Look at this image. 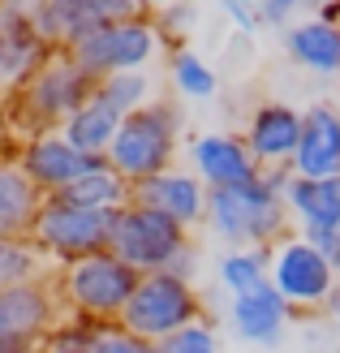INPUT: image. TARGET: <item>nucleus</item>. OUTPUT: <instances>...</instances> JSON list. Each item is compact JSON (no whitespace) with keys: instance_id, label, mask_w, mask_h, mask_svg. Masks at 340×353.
Listing matches in <instances>:
<instances>
[{"instance_id":"nucleus-19","label":"nucleus","mask_w":340,"mask_h":353,"mask_svg":"<svg viewBox=\"0 0 340 353\" xmlns=\"http://www.w3.org/2000/svg\"><path fill=\"white\" fill-rule=\"evenodd\" d=\"M284 203H289V216L297 220L301 237H323L340 228V176H293Z\"/></svg>"},{"instance_id":"nucleus-1","label":"nucleus","mask_w":340,"mask_h":353,"mask_svg":"<svg viewBox=\"0 0 340 353\" xmlns=\"http://www.w3.org/2000/svg\"><path fill=\"white\" fill-rule=\"evenodd\" d=\"M91 95H95V78L74 61V52L57 48V52H52V57L9 95L17 134H22V138H34V134L65 130V121L74 117Z\"/></svg>"},{"instance_id":"nucleus-25","label":"nucleus","mask_w":340,"mask_h":353,"mask_svg":"<svg viewBox=\"0 0 340 353\" xmlns=\"http://www.w3.org/2000/svg\"><path fill=\"white\" fill-rule=\"evenodd\" d=\"M95 99H103L112 112L130 117L138 108H147V103H155V78L147 74V69H130V74H108L95 82Z\"/></svg>"},{"instance_id":"nucleus-34","label":"nucleus","mask_w":340,"mask_h":353,"mask_svg":"<svg viewBox=\"0 0 340 353\" xmlns=\"http://www.w3.org/2000/svg\"><path fill=\"white\" fill-rule=\"evenodd\" d=\"M314 245L328 254V263H332V272L340 276V228H332V233H323V237H314Z\"/></svg>"},{"instance_id":"nucleus-33","label":"nucleus","mask_w":340,"mask_h":353,"mask_svg":"<svg viewBox=\"0 0 340 353\" xmlns=\"http://www.w3.org/2000/svg\"><path fill=\"white\" fill-rule=\"evenodd\" d=\"M164 272H172V276H181V280H190V285H194V276H199V250H194V245H186V250L177 254Z\"/></svg>"},{"instance_id":"nucleus-14","label":"nucleus","mask_w":340,"mask_h":353,"mask_svg":"<svg viewBox=\"0 0 340 353\" xmlns=\"http://www.w3.org/2000/svg\"><path fill=\"white\" fill-rule=\"evenodd\" d=\"M301 143V112L289 103H259L246 125V147L259 168H293Z\"/></svg>"},{"instance_id":"nucleus-28","label":"nucleus","mask_w":340,"mask_h":353,"mask_svg":"<svg viewBox=\"0 0 340 353\" xmlns=\"http://www.w3.org/2000/svg\"><path fill=\"white\" fill-rule=\"evenodd\" d=\"M91 353H159V345L147 341V336H134V332L121 327V323H99Z\"/></svg>"},{"instance_id":"nucleus-24","label":"nucleus","mask_w":340,"mask_h":353,"mask_svg":"<svg viewBox=\"0 0 340 353\" xmlns=\"http://www.w3.org/2000/svg\"><path fill=\"white\" fill-rule=\"evenodd\" d=\"M216 276H220V285L232 297L250 293V289H263L267 280H272V250H259V245H232L228 254H220Z\"/></svg>"},{"instance_id":"nucleus-36","label":"nucleus","mask_w":340,"mask_h":353,"mask_svg":"<svg viewBox=\"0 0 340 353\" xmlns=\"http://www.w3.org/2000/svg\"><path fill=\"white\" fill-rule=\"evenodd\" d=\"M130 5H134L138 13H151V9H164L168 0H130Z\"/></svg>"},{"instance_id":"nucleus-35","label":"nucleus","mask_w":340,"mask_h":353,"mask_svg":"<svg viewBox=\"0 0 340 353\" xmlns=\"http://www.w3.org/2000/svg\"><path fill=\"white\" fill-rule=\"evenodd\" d=\"M43 341H13V345H0V353H39Z\"/></svg>"},{"instance_id":"nucleus-16","label":"nucleus","mask_w":340,"mask_h":353,"mask_svg":"<svg viewBox=\"0 0 340 353\" xmlns=\"http://www.w3.org/2000/svg\"><path fill=\"white\" fill-rule=\"evenodd\" d=\"M289 302L280 297V289L267 280L263 289H250V293H237L228 302V323L232 332L246 341V345H254V349H272L280 345L284 336V327H289Z\"/></svg>"},{"instance_id":"nucleus-9","label":"nucleus","mask_w":340,"mask_h":353,"mask_svg":"<svg viewBox=\"0 0 340 353\" xmlns=\"http://www.w3.org/2000/svg\"><path fill=\"white\" fill-rule=\"evenodd\" d=\"M272 285L289 306H328L336 293V272L328 254L297 233L272 250Z\"/></svg>"},{"instance_id":"nucleus-32","label":"nucleus","mask_w":340,"mask_h":353,"mask_svg":"<svg viewBox=\"0 0 340 353\" xmlns=\"http://www.w3.org/2000/svg\"><path fill=\"white\" fill-rule=\"evenodd\" d=\"M224 9H228V17L237 22L241 30H259L263 22H259V5H241V0H224Z\"/></svg>"},{"instance_id":"nucleus-27","label":"nucleus","mask_w":340,"mask_h":353,"mask_svg":"<svg viewBox=\"0 0 340 353\" xmlns=\"http://www.w3.org/2000/svg\"><path fill=\"white\" fill-rule=\"evenodd\" d=\"M95 332H99V319H86V314H65L43 336L39 353H91L95 349Z\"/></svg>"},{"instance_id":"nucleus-21","label":"nucleus","mask_w":340,"mask_h":353,"mask_svg":"<svg viewBox=\"0 0 340 353\" xmlns=\"http://www.w3.org/2000/svg\"><path fill=\"white\" fill-rule=\"evenodd\" d=\"M43 199L48 194L22 172L17 160L0 164V237H30Z\"/></svg>"},{"instance_id":"nucleus-11","label":"nucleus","mask_w":340,"mask_h":353,"mask_svg":"<svg viewBox=\"0 0 340 353\" xmlns=\"http://www.w3.org/2000/svg\"><path fill=\"white\" fill-rule=\"evenodd\" d=\"M57 323H61L57 280H30V285H5L0 289V345L43 341Z\"/></svg>"},{"instance_id":"nucleus-38","label":"nucleus","mask_w":340,"mask_h":353,"mask_svg":"<svg viewBox=\"0 0 340 353\" xmlns=\"http://www.w3.org/2000/svg\"><path fill=\"white\" fill-rule=\"evenodd\" d=\"M328 306H332V314H336V327H340V285H336V293H332V302H328Z\"/></svg>"},{"instance_id":"nucleus-29","label":"nucleus","mask_w":340,"mask_h":353,"mask_svg":"<svg viewBox=\"0 0 340 353\" xmlns=\"http://www.w3.org/2000/svg\"><path fill=\"white\" fill-rule=\"evenodd\" d=\"M159 353H220V341L207 323H190L181 332H172L168 341H159Z\"/></svg>"},{"instance_id":"nucleus-7","label":"nucleus","mask_w":340,"mask_h":353,"mask_svg":"<svg viewBox=\"0 0 340 353\" xmlns=\"http://www.w3.org/2000/svg\"><path fill=\"white\" fill-rule=\"evenodd\" d=\"M190 323H203V297L190 280L172 272H151L138 280V293L130 297V306L121 314V327H130L134 336L147 341H168L172 332H181Z\"/></svg>"},{"instance_id":"nucleus-26","label":"nucleus","mask_w":340,"mask_h":353,"mask_svg":"<svg viewBox=\"0 0 340 353\" xmlns=\"http://www.w3.org/2000/svg\"><path fill=\"white\" fill-rule=\"evenodd\" d=\"M216 86H220L216 69H211L199 52L181 48L172 57V91L177 95H186V99H211V95H216Z\"/></svg>"},{"instance_id":"nucleus-31","label":"nucleus","mask_w":340,"mask_h":353,"mask_svg":"<svg viewBox=\"0 0 340 353\" xmlns=\"http://www.w3.org/2000/svg\"><path fill=\"white\" fill-rule=\"evenodd\" d=\"M310 0H263L259 5V22L263 26H289L297 9H306Z\"/></svg>"},{"instance_id":"nucleus-37","label":"nucleus","mask_w":340,"mask_h":353,"mask_svg":"<svg viewBox=\"0 0 340 353\" xmlns=\"http://www.w3.org/2000/svg\"><path fill=\"white\" fill-rule=\"evenodd\" d=\"M319 17H328L332 26H340V0H336V5H323V9H319Z\"/></svg>"},{"instance_id":"nucleus-17","label":"nucleus","mask_w":340,"mask_h":353,"mask_svg":"<svg viewBox=\"0 0 340 353\" xmlns=\"http://www.w3.org/2000/svg\"><path fill=\"white\" fill-rule=\"evenodd\" d=\"M293 176H340V112L328 103H314L301 112Z\"/></svg>"},{"instance_id":"nucleus-5","label":"nucleus","mask_w":340,"mask_h":353,"mask_svg":"<svg viewBox=\"0 0 340 353\" xmlns=\"http://www.w3.org/2000/svg\"><path fill=\"white\" fill-rule=\"evenodd\" d=\"M138 280H142V272H134L112 250L78 259L69 268H57L61 302L74 306V314H86V319H99V323H121L130 297L138 293Z\"/></svg>"},{"instance_id":"nucleus-30","label":"nucleus","mask_w":340,"mask_h":353,"mask_svg":"<svg viewBox=\"0 0 340 353\" xmlns=\"http://www.w3.org/2000/svg\"><path fill=\"white\" fill-rule=\"evenodd\" d=\"M17 151H22V134H17V121H13L9 91H0V164L17 160Z\"/></svg>"},{"instance_id":"nucleus-13","label":"nucleus","mask_w":340,"mask_h":353,"mask_svg":"<svg viewBox=\"0 0 340 353\" xmlns=\"http://www.w3.org/2000/svg\"><path fill=\"white\" fill-rule=\"evenodd\" d=\"M17 164H22V172L30 176L34 185H39L43 194H61L65 185H74L82 172L99 168L103 160L99 155H86L78 151L61 130L52 134H34V138H22V151H17Z\"/></svg>"},{"instance_id":"nucleus-20","label":"nucleus","mask_w":340,"mask_h":353,"mask_svg":"<svg viewBox=\"0 0 340 353\" xmlns=\"http://www.w3.org/2000/svg\"><path fill=\"white\" fill-rule=\"evenodd\" d=\"M284 52L289 61L310 69V74H340V26H332L328 17H301L284 34Z\"/></svg>"},{"instance_id":"nucleus-12","label":"nucleus","mask_w":340,"mask_h":353,"mask_svg":"<svg viewBox=\"0 0 340 353\" xmlns=\"http://www.w3.org/2000/svg\"><path fill=\"white\" fill-rule=\"evenodd\" d=\"M52 48L43 39V30L34 26V13L26 0H13V5H0V91H17L34 69H39Z\"/></svg>"},{"instance_id":"nucleus-41","label":"nucleus","mask_w":340,"mask_h":353,"mask_svg":"<svg viewBox=\"0 0 340 353\" xmlns=\"http://www.w3.org/2000/svg\"><path fill=\"white\" fill-rule=\"evenodd\" d=\"M0 5H13V0H0Z\"/></svg>"},{"instance_id":"nucleus-40","label":"nucleus","mask_w":340,"mask_h":353,"mask_svg":"<svg viewBox=\"0 0 340 353\" xmlns=\"http://www.w3.org/2000/svg\"><path fill=\"white\" fill-rule=\"evenodd\" d=\"M241 5H263V0H241Z\"/></svg>"},{"instance_id":"nucleus-8","label":"nucleus","mask_w":340,"mask_h":353,"mask_svg":"<svg viewBox=\"0 0 340 353\" xmlns=\"http://www.w3.org/2000/svg\"><path fill=\"white\" fill-rule=\"evenodd\" d=\"M186 245H190V228L181 220H172L147 203H134V199H130V207H121L117 233H112V254H121L134 272H142V276L164 272Z\"/></svg>"},{"instance_id":"nucleus-22","label":"nucleus","mask_w":340,"mask_h":353,"mask_svg":"<svg viewBox=\"0 0 340 353\" xmlns=\"http://www.w3.org/2000/svg\"><path fill=\"white\" fill-rule=\"evenodd\" d=\"M121 112H112L103 99H86L82 108L65 121V138L74 143L78 151H86V155H99V160H108V151H112V143H117V130H121Z\"/></svg>"},{"instance_id":"nucleus-4","label":"nucleus","mask_w":340,"mask_h":353,"mask_svg":"<svg viewBox=\"0 0 340 353\" xmlns=\"http://www.w3.org/2000/svg\"><path fill=\"white\" fill-rule=\"evenodd\" d=\"M177 147H181V108L155 99L121 121L117 143L108 151V164L130 185H138V181H151V176L168 172Z\"/></svg>"},{"instance_id":"nucleus-10","label":"nucleus","mask_w":340,"mask_h":353,"mask_svg":"<svg viewBox=\"0 0 340 353\" xmlns=\"http://www.w3.org/2000/svg\"><path fill=\"white\" fill-rule=\"evenodd\" d=\"M26 5L34 13V26L43 30V39L65 52L78 39H86L91 30L138 13L130 0H26Z\"/></svg>"},{"instance_id":"nucleus-2","label":"nucleus","mask_w":340,"mask_h":353,"mask_svg":"<svg viewBox=\"0 0 340 353\" xmlns=\"http://www.w3.org/2000/svg\"><path fill=\"white\" fill-rule=\"evenodd\" d=\"M203 224L228 245H259V250H267L289 224V203H284V190L272 185V176L259 172L254 181L207 190Z\"/></svg>"},{"instance_id":"nucleus-3","label":"nucleus","mask_w":340,"mask_h":353,"mask_svg":"<svg viewBox=\"0 0 340 353\" xmlns=\"http://www.w3.org/2000/svg\"><path fill=\"white\" fill-rule=\"evenodd\" d=\"M117 216L121 211H99V207H78L61 199V194H48L39 216H34L30 241L43 250L48 263L69 268L78 259H91L112 250V233H117Z\"/></svg>"},{"instance_id":"nucleus-23","label":"nucleus","mask_w":340,"mask_h":353,"mask_svg":"<svg viewBox=\"0 0 340 353\" xmlns=\"http://www.w3.org/2000/svg\"><path fill=\"white\" fill-rule=\"evenodd\" d=\"M61 199H69V203H78V207H99V211H121V207H130V199H134V185L125 181V176L103 160L99 168H91V172H82L74 185H65L61 190Z\"/></svg>"},{"instance_id":"nucleus-18","label":"nucleus","mask_w":340,"mask_h":353,"mask_svg":"<svg viewBox=\"0 0 340 353\" xmlns=\"http://www.w3.org/2000/svg\"><path fill=\"white\" fill-rule=\"evenodd\" d=\"M134 203H147L155 211H164V216L181 220L186 228L207 220V185L194 172H181V168H168V172L151 176V181H138Z\"/></svg>"},{"instance_id":"nucleus-39","label":"nucleus","mask_w":340,"mask_h":353,"mask_svg":"<svg viewBox=\"0 0 340 353\" xmlns=\"http://www.w3.org/2000/svg\"><path fill=\"white\" fill-rule=\"evenodd\" d=\"M310 5H314V9H323V5H336V0H310Z\"/></svg>"},{"instance_id":"nucleus-6","label":"nucleus","mask_w":340,"mask_h":353,"mask_svg":"<svg viewBox=\"0 0 340 353\" xmlns=\"http://www.w3.org/2000/svg\"><path fill=\"white\" fill-rule=\"evenodd\" d=\"M159 48H164V26H159V17L130 13V17H121V22H108V26L91 30L86 39H78L69 52H74V61L99 82V78H108V74L147 69L159 57Z\"/></svg>"},{"instance_id":"nucleus-15","label":"nucleus","mask_w":340,"mask_h":353,"mask_svg":"<svg viewBox=\"0 0 340 353\" xmlns=\"http://www.w3.org/2000/svg\"><path fill=\"white\" fill-rule=\"evenodd\" d=\"M190 164L194 176L207 185V190H220V185H241V181H254L263 172L259 160L250 155L246 138H232V134H203L190 143Z\"/></svg>"}]
</instances>
